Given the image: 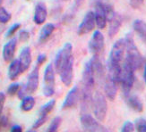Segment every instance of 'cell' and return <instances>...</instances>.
Segmentation results:
<instances>
[{
	"instance_id": "6da1fadb",
	"label": "cell",
	"mask_w": 146,
	"mask_h": 132,
	"mask_svg": "<svg viewBox=\"0 0 146 132\" xmlns=\"http://www.w3.org/2000/svg\"><path fill=\"white\" fill-rule=\"evenodd\" d=\"M125 61L133 67L135 71L139 70L143 64V57L142 55L139 52V50L134 41V39L130 33L125 36Z\"/></svg>"
},
{
	"instance_id": "7a4b0ae2",
	"label": "cell",
	"mask_w": 146,
	"mask_h": 132,
	"mask_svg": "<svg viewBox=\"0 0 146 132\" xmlns=\"http://www.w3.org/2000/svg\"><path fill=\"white\" fill-rule=\"evenodd\" d=\"M135 70L125 60L122 64L121 76H120V83L122 87V92L124 96L127 97L135 83Z\"/></svg>"
},
{
	"instance_id": "3957f363",
	"label": "cell",
	"mask_w": 146,
	"mask_h": 132,
	"mask_svg": "<svg viewBox=\"0 0 146 132\" xmlns=\"http://www.w3.org/2000/svg\"><path fill=\"white\" fill-rule=\"evenodd\" d=\"M92 111L95 118L99 121H103L106 118L107 111H108V104L107 100L104 97V95L100 92H96L92 96Z\"/></svg>"
},
{
	"instance_id": "277c9868",
	"label": "cell",
	"mask_w": 146,
	"mask_h": 132,
	"mask_svg": "<svg viewBox=\"0 0 146 132\" xmlns=\"http://www.w3.org/2000/svg\"><path fill=\"white\" fill-rule=\"evenodd\" d=\"M39 86V66H35L28 76L26 84L23 87H20L18 91L19 98H23L26 95H31L36 92Z\"/></svg>"
},
{
	"instance_id": "5b68a950",
	"label": "cell",
	"mask_w": 146,
	"mask_h": 132,
	"mask_svg": "<svg viewBox=\"0 0 146 132\" xmlns=\"http://www.w3.org/2000/svg\"><path fill=\"white\" fill-rule=\"evenodd\" d=\"M73 46L70 43H66L62 49L56 54L55 58V68L58 72L66 64H67L71 59H73Z\"/></svg>"
},
{
	"instance_id": "8992f818",
	"label": "cell",
	"mask_w": 146,
	"mask_h": 132,
	"mask_svg": "<svg viewBox=\"0 0 146 132\" xmlns=\"http://www.w3.org/2000/svg\"><path fill=\"white\" fill-rule=\"evenodd\" d=\"M55 71L53 65L50 64H48L45 68L44 72V87H43V94L47 97H52L55 94Z\"/></svg>"
},
{
	"instance_id": "52a82bcc",
	"label": "cell",
	"mask_w": 146,
	"mask_h": 132,
	"mask_svg": "<svg viewBox=\"0 0 146 132\" xmlns=\"http://www.w3.org/2000/svg\"><path fill=\"white\" fill-rule=\"evenodd\" d=\"M81 124L82 129L84 131H90V132H104L109 131L103 125H101L97 119L93 118L91 114H82L81 116Z\"/></svg>"
},
{
	"instance_id": "ba28073f",
	"label": "cell",
	"mask_w": 146,
	"mask_h": 132,
	"mask_svg": "<svg viewBox=\"0 0 146 132\" xmlns=\"http://www.w3.org/2000/svg\"><path fill=\"white\" fill-rule=\"evenodd\" d=\"M94 16H95V22H96L97 27L100 30L104 29L107 26V12H106V2L102 0H95L94 2Z\"/></svg>"
},
{
	"instance_id": "9c48e42d",
	"label": "cell",
	"mask_w": 146,
	"mask_h": 132,
	"mask_svg": "<svg viewBox=\"0 0 146 132\" xmlns=\"http://www.w3.org/2000/svg\"><path fill=\"white\" fill-rule=\"evenodd\" d=\"M104 48V36L100 30L94 31L89 42V49L92 55H100Z\"/></svg>"
},
{
	"instance_id": "30bf717a",
	"label": "cell",
	"mask_w": 146,
	"mask_h": 132,
	"mask_svg": "<svg viewBox=\"0 0 146 132\" xmlns=\"http://www.w3.org/2000/svg\"><path fill=\"white\" fill-rule=\"evenodd\" d=\"M95 24H96V22H95L94 12L92 11L88 12L85 14L84 18L82 19L81 24L78 27V30H77L78 35L82 36V35L90 33L91 31L93 30V29L95 27Z\"/></svg>"
},
{
	"instance_id": "8fae6325",
	"label": "cell",
	"mask_w": 146,
	"mask_h": 132,
	"mask_svg": "<svg viewBox=\"0 0 146 132\" xmlns=\"http://www.w3.org/2000/svg\"><path fill=\"white\" fill-rule=\"evenodd\" d=\"M82 84H84V89L89 90H92L94 87L95 76L91 61L87 62L84 65V72H82Z\"/></svg>"
},
{
	"instance_id": "7c38bea8",
	"label": "cell",
	"mask_w": 146,
	"mask_h": 132,
	"mask_svg": "<svg viewBox=\"0 0 146 132\" xmlns=\"http://www.w3.org/2000/svg\"><path fill=\"white\" fill-rule=\"evenodd\" d=\"M80 100V89L78 86H74L73 89L68 92L64 103L62 104V109H70L75 107Z\"/></svg>"
},
{
	"instance_id": "4fadbf2b",
	"label": "cell",
	"mask_w": 146,
	"mask_h": 132,
	"mask_svg": "<svg viewBox=\"0 0 146 132\" xmlns=\"http://www.w3.org/2000/svg\"><path fill=\"white\" fill-rule=\"evenodd\" d=\"M58 74L63 84H65L66 87L71 86L74 79V58L61 69Z\"/></svg>"
},
{
	"instance_id": "5bb4252c",
	"label": "cell",
	"mask_w": 146,
	"mask_h": 132,
	"mask_svg": "<svg viewBox=\"0 0 146 132\" xmlns=\"http://www.w3.org/2000/svg\"><path fill=\"white\" fill-rule=\"evenodd\" d=\"M119 82L116 80L110 75L108 74L107 78L105 79V85H104V90L107 97L111 101L115 100L117 94V86Z\"/></svg>"
},
{
	"instance_id": "9a60e30c",
	"label": "cell",
	"mask_w": 146,
	"mask_h": 132,
	"mask_svg": "<svg viewBox=\"0 0 146 132\" xmlns=\"http://www.w3.org/2000/svg\"><path fill=\"white\" fill-rule=\"evenodd\" d=\"M16 37H13L3 47V58L5 62H9L14 59L16 49Z\"/></svg>"
},
{
	"instance_id": "2e32d148",
	"label": "cell",
	"mask_w": 146,
	"mask_h": 132,
	"mask_svg": "<svg viewBox=\"0 0 146 132\" xmlns=\"http://www.w3.org/2000/svg\"><path fill=\"white\" fill-rule=\"evenodd\" d=\"M48 11L45 4L38 3L35 6V12H34V22L38 25H41L47 20Z\"/></svg>"
},
{
	"instance_id": "e0dca14e",
	"label": "cell",
	"mask_w": 146,
	"mask_h": 132,
	"mask_svg": "<svg viewBox=\"0 0 146 132\" xmlns=\"http://www.w3.org/2000/svg\"><path fill=\"white\" fill-rule=\"evenodd\" d=\"M92 62V66L94 72V76H95V81L100 80L102 81L104 77V68L100 60V57L98 55H93L92 58L90 60Z\"/></svg>"
},
{
	"instance_id": "ac0fdd59",
	"label": "cell",
	"mask_w": 146,
	"mask_h": 132,
	"mask_svg": "<svg viewBox=\"0 0 146 132\" xmlns=\"http://www.w3.org/2000/svg\"><path fill=\"white\" fill-rule=\"evenodd\" d=\"M110 29H109V36L110 37L116 36L119 31L123 22V17L121 14L115 12L114 15L110 19Z\"/></svg>"
},
{
	"instance_id": "d6986e66",
	"label": "cell",
	"mask_w": 146,
	"mask_h": 132,
	"mask_svg": "<svg viewBox=\"0 0 146 132\" xmlns=\"http://www.w3.org/2000/svg\"><path fill=\"white\" fill-rule=\"evenodd\" d=\"M19 62L21 64V68L23 72L27 71L31 64V52L30 47H24L20 54V57H19Z\"/></svg>"
},
{
	"instance_id": "ffe728a7",
	"label": "cell",
	"mask_w": 146,
	"mask_h": 132,
	"mask_svg": "<svg viewBox=\"0 0 146 132\" xmlns=\"http://www.w3.org/2000/svg\"><path fill=\"white\" fill-rule=\"evenodd\" d=\"M126 97V103L131 109L137 112H142L143 111V104L136 95H129Z\"/></svg>"
},
{
	"instance_id": "44dd1931",
	"label": "cell",
	"mask_w": 146,
	"mask_h": 132,
	"mask_svg": "<svg viewBox=\"0 0 146 132\" xmlns=\"http://www.w3.org/2000/svg\"><path fill=\"white\" fill-rule=\"evenodd\" d=\"M23 73L22 68H21V64L18 60H12L11 64L8 68V77L11 80L16 79L20 74Z\"/></svg>"
},
{
	"instance_id": "7402d4cb",
	"label": "cell",
	"mask_w": 146,
	"mask_h": 132,
	"mask_svg": "<svg viewBox=\"0 0 146 132\" xmlns=\"http://www.w3.org/2000/svg\"><path fill=\"white\" fill-rule=\"evenodd\" d=\"M55 30V25L52 23H47L44 25L40 32V42L44 43L48 39V37L52 35Z\"/></svg>"
},
{
	"instance_id": "603a6c76",
	"label": "cell",
	"mask_w": 146,
	"mask_h": 132,
	"mask_svg": "<svg viewBox=\"0 0 146 132\" xmlns=\"http://www.w3.org/2000/svg\"><path fill=\"white\" fill-rule=\"evenodd\" d=\"M133 26H134L135 31L139 35L142 40L146 42V23L142 20H136L135 21Z\"/></svg>"
},
{
	"instance_id": "cb8c5ba5",
	"label": "cell",
	"mask_w": 146,
	"mask_h": 132,
	"mask_svg": "<svg viewBox=\"0 0 146 132\" xmlns=\"http://www.w3.org/2000/svg\"><path fill=\"white\" fill-rule=\"evenodd\" d=\"M35 105V99L34 97L31 96H25L23 98H22L21 103V109L23 112H30L33 109Z\"/></svg>"
},
{
	"instance_id": "d4e9b609",
	"label": "cell",
	"mask_w": 146,
	"mask_h": 132,
	"mask_svg": "<svg viewBox=\"0 0 146 132\" xmlns=\"http://www.w3.org/2000/svg\"><path fill=\"white\" fill-rule=\"evenodd\" d=\"M56 105V100L52 99L45 104L39 111V116H48L49 112H51Z\"/></svg>"
},
{
	"instance_id": "484cf974",
	"label": "cell",
	"mask_w": 146,
	"mask_h": 132,
	"mask_svg": "<svg viewBox=\"0 0 146 132\" xmlns=\"http://www.w3.org/2000/svg\"><path fill=\"white\" fill-rule=\"evenodd\" d=\"M61 122H62L61 117H59V116L55 117L52 120V121L50 122L49 126H48V131H49V132H56V131H58V128L60 127V125H61Z\"/></svg>"
},
{
	"instance_id": "4316f807",
	"label": "cell",
	"mask_w": 146,
	"mask_h": 132,
	"mask_svg": "<svg viewBox=\"0 0 146 132\" xmlns=\"http://www.w3.org/2000/svg\"><path fill=\"white\" fill-rule=\"evenodd\" d=\"M11 20L10 12L6 11L4 7L0 6V23H7Z\"/></svg>"
},
{
	"instance_id": "83f0119b",
	"label": "cell",
	"mask_w": 146,
	"mask_h": 132,
	"mask_svg": "<svg viewBox=\"0 0 146 132\" xmlns=\"http://www.w3.org/2000/svg\"><path fill=\"white\" fill-rule=\"evenodd\" d=\"M135 128L138 132H146V120L143 118L137 119L135 121Z\"/></svg>"
},
{
	"instance_id": "f1b7e54d",
	"label": "cell",
	"mask_w": 146,
	"mask_h": 132,
	"mask_svg": "<svg viewBox=\"0 0 146 132\" xmlns=\"http://www.w3.org/2000/svg\"><path fill=\"white\" fill-rule=\"evenodd\" d=\"M20 84L19 83H14V84H11L8 89H7V94L9 96H15V94L18 93L19 89H20Z\"/></svg>"
},
{
	"instance_id": "f546056e",
	"label": "cell",
	"mask_w": 146,
	"mask_h": 132,
	"mask_svg": "<svg viewBox=\"0 0 146 132\" xmlns=\"http://www.w3.org/2000/svg\"><path fill=\"white\" fill-rule=\"evenodd\" d=\"M20 28H21V24L20 23H15L14 25H12V26L8 29L7 32H6V37H11L12 36H14L15 33Z\"/></svg>"
},
{
	"instance_id": "4dcf8cb0",
	"label": "cell",
	"mask_w": 146,
	"mask_h": 132,
	"mask_svg": "<svg viewBox=\"0 0 146 132\" xmlns=\"http://www.w3.org/2000/svg\"><path fill=\"white\" fill-rule=\"evenodd\" d=\"M47 120H48V116H40L39 119H38V120L34 122V124L33 125V129H39L47 121Z\"/></svg>"
},
{
	"instance_id": "1f68e13d",
	"label": "cell",
	"mask_w": 146,
	"mask_h": 132,
	"mask_svg": "<svg viewBox=\"0 0 146 132\" xmlns=\"http://www.w3.org/2000/svg\"><path fill=\"white\" fill-rule=\"evenodd\" d=\"M121 130L123 132H132L135 130V126L131 121H125V124L123 125Z\"/></svg>"
},
{
	"instance_id": "d6a6232c",
	"label": "cell",
	"mask_w": 146,
	"mask_h": 132,
	"mask_svg": "<svg viewBox=\"0 0 146 132\" xmlns=\"http://www.w3.org/2000/svg\"><path fill=\"white\" fill-rule=\"evenodd\" d=\"M30 39V33L27 30H22L19 34V39L22 42H27Z\"/></svg>"
},
{
	"instance_id": "836d02e7",
	"label": "cell",
	"mask_w": 146,
	"mask_h": 132,
	"mask_svg": "<svg viewBox=\"0 0 146 132\" xmlns=\"http://www.w3.org/2000/svg\"><path fill=\"white\" fill-rule=\"evenodd\" d=\"M129 3H130V5L133 8L137 9L143 5V0H129Z\"/></svg>"
},
{
	"instance_id": "e575fe53",
	"label": "cell",
	"mask_w": 146,
	"mask_h": 132,
	"mask_svg": "<svg viewBox=\"0 0 146 132\" xmlns=\"http://www.w3.org/2000/svg\"><path fill=\"white\" fill-rule=\"evenodd\" d=\"M46 60H47L46 55H43V54L40 55L39 56H38V58H37V64H38V66H40L41 64H43L44 62H46Z\"/></svg>"
},
{
	"instance_id": "d590c367",
	"label": "cell",
	"mask_w": 146,
	"mask_h": 132,
	"mask_svg": "<svg viewBox=\"0 0 146 132\" xmlns=\"http://www.w3.org/2000/svg\"><path fill=\"white\" fill-rule=\"evenodd\" d=\"M5 102V95L3 92H0V115L2 114Z\"/></svg>"
},
{
	"instance_id": "8d00e7d4",
	"label": "cell",
	"mask_w": 146,
	"mask_h": 132,
	"mask_svg": "<svg viewBox=\"0 0 146 132\" xmlns=\"http://www.w3.org/2000/svg\"><path fill=\"white\" fill-rule=\"evenodd\" d=\"M6 126H7V119L5 116L0 115V129L5 128Z\"/></svg>"
},
{
	"instance_id": "74e56055",
	"label": "cell",
	"mask_w": 146,
	"mask_h": 132,
	"mask_svg": "<svg viewBox=\"0 0 146 132\" xmlns=\"http://www.w3.org/2000/svg\"><path fill=\"white\" fill-rule=\"evenodd\" d=\"M11 131L12 132H22L23 131V129H22L21 126H19V125H15V126L12 127Z\"/></svg>"
},
{
	"instance_id": "f35d334b",
	"label": "cell",
	"mask_w": 146,
	"mask_h": 132,
	"mask_svg": "<svg viewBox=\"0 0 146 132\" xmlns=\"http://www.w3.org/2000/svg\"><path fill=\"white\" fill-rule=\"evenodd\" d=\"M143 78H144V81L146 83V64L144 66V72H143Z\"/></svg>"
},
{
	"instance_id": "ab89813d",
	"label": "cell",
	"mask_w": 146,
	"mask_h": 132,
	"mask_svg": "<svg viewBox=\"0 0 146 132\" xmlns=\"http://www.w3.org/2000/svg\"><path fill=\"white\" fill-rule=\"evenodd\" d=\"M2 2H3V0H0V5H1V4H2Z\"/></svg>"
},
{
	"instance_id": "60d3db41",
	"label": "cell",
	"mask_w": 146,
	"mask_h": 132,
	"mask_svg": "<svg viewBox=\"0 0 146 132\" xmlns=\"http://www.w3.org/2000/svg\"><path fill=\"white\" fill-rule=\"evenodd\" d=\"M65 1H68V0H65Z\"/></svg>"
},
{
	"instance_id": "b9f144b4",
	"label": "cell",
	"mask_w": 146,
	"mask_h": 132,
	"mask_svg": "<svg viewBox=\"0 0 146 132\" xmlns=\"http://www.w3.org/2000/svg\"><path fill=\"white\" fill-rule=\"evenodd\" d=\"M28 1H30V0H28Z\"/></svg>"
}]
</instances>
